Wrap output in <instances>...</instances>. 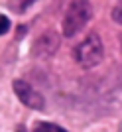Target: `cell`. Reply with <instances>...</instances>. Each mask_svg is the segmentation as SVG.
<instances>
[{
    "label": "cell",
    "mask_w": 122,
    "mask_h": 132,
    "mask_svg": "<svg viewBox=\"0 0 122 132\" xmlns=\"http://www.w3.org/2000/svg\"><path fill=\"white\" fill-rule=\"evenodd\" d=\"M93 16V6L89 0H73L69 8L65 10L63 22H61V30L65 38H73L75 34H79L87 26V22Z\"/></svg>",
    "instance_id": "1"
},
{
    "label": "cell",
    "mask_w": 122,
    "mask_h": 132,
    "mask_svg": "<svg viewBox=\"0 0 122 132\" xmlns=\"http://www.w3.org/2000/svg\"><path fill=\"white\" fill-rule=\"evenodd\" d=\"M73 55H75V61H77L81 67H85V69L97 67L100 61H102V55H104L102 39L99 38V34H89V36L75 47Z\"/></svg>",
    "instance_id": "2"
},
{
    "label": "cell",
    "mask_w": 122,
    "mask_h": 132,
    "mask_svg": "<svg viewBox=\"0 0 122 132\" xmlns=\"http://www.w3.org/2000/svg\"><path fill=\"white\" fill-rule=\"evenodd\" d=\"M12 87H14V93H16V97L20 99V103L26 105L28 109H33V110H43L45 109L43 97H41V95H39L28 81L16 79V81L12 83Z\"/></svg>",
    "instance_id": "3"
},
{
    "label": "cell",
    "mask_w": 122,
    "mask_h": 132,
    "mask_svg": "<svg viewBox=\"0 0 122 132\" xmlns=\"http://www.w3.org/2000/svg\"><path fill=\"white\" fill-rule=\"evenodd\" d=\"M59 47V36L53 30H47L45 34H41L36 44H33V55L36 57H49L55 53V50Z\"/></svg>",
    "instance_id": "4"
},
{
    "label": "cell",
    "mask_w": 122,
    "mask_h": 132,
    "mask_svg": "<svg viewBox=\"0 0 122 132\" xmlns=\"http://www.w3.org/2000/svg\"><path fill=\"white\" fill-rule=\"evenodd\" d=\"M36 132H67V130L61 128L59 124H53V122H38Z\"/></svg>",
    "instance_id": "5"
},
{
    "label": "cell",
    "mask_w": 122,
    "mask_h": 132,
    "mask_svg": "<svg viewBox=\"0 0 122 132\" xmlns=\"http://www.w3.org/2000/svg\"><path fill=\"white\" fill-rule=\"evenodd\" d=\"M112 20H114L116 24H120V26H122V0H118L116 6L112 8Z\"/></svg>",
    "instance_id": "6"
},
{
    "label": "cell",
    "mask_w": 122,
    "mask_h": 132,
    "mask_svg": "<svg viewBox=\"0 0 122 132\" xmlns=\"http://www.w3.org/2000/svg\"><path fill=\"white\" fill-rule=\"evenodd\" d=\"M8 30H10V20H8V16L0 14V36H4Z\"/></svg>",
    "instance_id": "7"
},
{
    "label": "cell",
    "mask_w": 122,
    "mask_h": 132,
    "mask_svg": "<svg viewBox=\"0 0 122 132\" xmlns=\"http://www.w3.org/2000/svg\"><path fill=\"white\" fill-rule=\"evenodd\" d=\"M36 0H20V4H18V10H26L28 6H32Z\"/></svg>",
    "instance_id": "8"
}]
</instances>
